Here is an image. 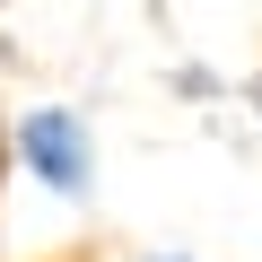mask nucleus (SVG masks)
Masks as SVG:
<instances>
[{
	"mask_svg": "<svg viewBox=\"0 0 262 262\" xmlns=\"http://www.w3.org/2000/svg\"><path fill=\"white\" fill-rule=\"evenodd\" d=\"M0 149H9V166L27 184H44L53 201H70V210L96 201V122L79 105H27V114H9Z\"/></svg>",
	"mask_w": 262,
	"mask_h": 262,
	"instance_id": "f257e3e1",
	"label": "nucleus"
},
{
	"mask_svg": "<svg viewBox=\"0 0 262 262\" xmlns=\"http://www.w3.org/2000/svg\"><path fill=\"white\" fill-rule=\"evenodd\" d=\"M140 262H201V253H184V245H149Z\"/></svg>",
	"mask_w": 262,
	"mask_h": 262,
	"instance_id": "f03ea898",
	"label": "nucleus"
}]
</instances>
